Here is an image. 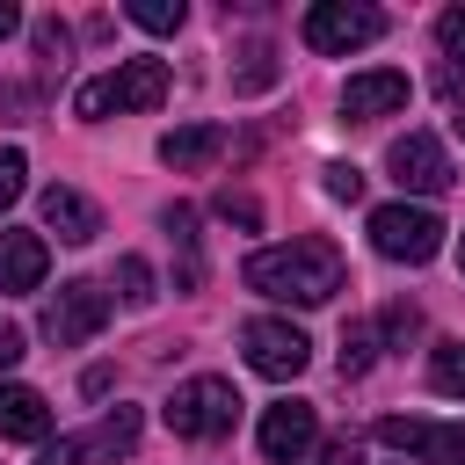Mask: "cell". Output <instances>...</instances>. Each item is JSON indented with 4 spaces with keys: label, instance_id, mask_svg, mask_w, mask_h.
<instances>
[{
    "label": "cell",
    "instance_id": "obj_15",
    "mask_svg": "<svg viewBox=\"0 0 465 465\" xmlns=\"http://www.w3.org/2000/svg\"><path fill=\"white\" fill-rule=\"evenodd\" d=\"M225 153V124H189V131H167L160 138V160L174 167V174H196V167H211Z\"/></svg>",
    "mask_w": 465,
    "mask_h": 465
},
{
    "label": "cell",
    "instance_id": "obj_7",
    "mask_svg": "<svg viewBox=\"0 0 465 465\" xmlns=\"http://www.w3.org/2000/svg\"><path fill=\"white\" fill-rule=\"evenodd\" d=\"M109 327V291L102 283H65L51 305H44V341H58V349H80L87 334H102Z\"/></svg>",
    "mask_w": 465,
    "mask_h": 465
},
{
    "label": "cell",
    "instance_id": "obj_1",
    "mask_svg": "<svg viewBox=\"0 0 465 465\" xmlns=\"http://www.w3.org/2000/svg\"><path fill=\"white\" fill-rule=\"evenodd\" d=\"M341 276H349V262H341V247L320 240V232H305V240H291V247L247 254V291L283 298V305H327V298L341 291Z\"/></svg>",
    "mask_w": 465,
    "mask_h": 465
},
{
    "label": "cell",
    "instance_id": "obj_16",
    "mask_svg": "<svg viewBox=\"0 0 465 465\" xmlns=\"http://www.w3.org/2000/svg\"><path fill=\"white\" fill-rule=\"evenodd\" d=\"M138 443V407H109L102 414V429L94 436H80V450H94V458H124Z\"/></svg>",
    "mask_w": 465,
    "mask_h": 465
},
{
    "label": "cell",
    "instance_id": "obj_11",
    "mask_svg": "<svg viewBox=\"0 0 465 465\" xmlns=\"http://www.w3.org/2000/svg\"><path fill=\"white\" fill-rule=\"evenodd\" d=\"M312 436H320V414H312L305 400H276V407L262 414V458H269V465H298V458L312 450Z\"/></svg>",
    "mask_w": 465,
    "mask_h": 465
},
{
    "label": "cell",
    "instance_id": "obj_26",
    "mask_svg": "<svg viewBox=\"0 0 465 465\" xmlns=\"http://www.w3.org/2000/svg\"><path fill=\"white\" fill-rule=\"evenodd\" d=\"M218 211H225V218H240V225H262V203H254V196H232V189H225V196H218Z\"/></svg>",
    "mask_w": 465,
    "mask_h": 465
},
{
    "label": "cell",
    "instance_id": "obj_12",
    "mask_svg": "<svg viewBox=\"0 0 465 465\" xmlns=\"http://www.w3.org/2000/svg\"><path fill=\"white\" fill-rule=\"evenodd\" d=\"M44 225H51V232H58L65 247H87V240L102 232V211H94V203H87L80 189L51 182V189H44Z\"/></svg>",
    "mask_w": 465,
    "mask_h": 465
},
{
    "label": "cell",
    "instance_id": "obj_6",
    "mask_svg": "<svg viewBox=\"0 0 465 465\" xmlns=\"http://www.w3.org/2000/svg\"><path fill=\"white\" fill-rule=\"evenodd\" d=\"M378 443L407 450L414 465H465V421H421V414H385Z\"/></svg>",
    "mask_w": 465,
    "mask_h": 465
},
{
    "label": "cell",
    "instance_id": "obj_19",
    "mask_svg": "<svg viewBox=\"0 0 465 465\" xmlns=\"http://www.w3.org/2000/svg\"><path fill=\"white\" fill-rule=\"evenodd\" d=\"M269 80H276V51H269V44H247V51H240V73H232V87H240V94H262Z\"/></svg>",
    "mask_w": 465,
    "mask_h": 465
},
{
    "label": "cell",
    "instance_id": "obj_30",
    "mask_svg": "<svg viewBox=\"0 0 465 465\" xmlns=\"http://www.w3.org/2000/svg\"><path fill=\"white\" fill-rule=\"evenodd\" d=\"M414 327H421V320H414V305H392V312H385V334H392V341H407Z\"/></svg>",
    "mask_w": 465,
    "mask_h": 465
},
{
    "label": "cell",
    "instance_id": "obj_21",
    "mask_svg": "<svg viewBox=\"0 0 465 465\" xmlns=\"http://www.w3.org/2000/svg\"><path fill=\"white\" fill-rule=\"evenodd\" d=\"M138 29H153V36H167V29H182V0H131L124 7Z\"/></svg>",
    "mask_w": 465,
    "mask_h": 465
},
{
    "label": "cell",
    "instance_id": "obj_13",
    "mask_svg": "<svg viewBox=\"0 0 465 465\" xmlns=\"http://www.w3.org/2000/svg\"><path fill=\"white\" fill-rule=\"evenodd\" d=\"M51 269L44 232H0V291H36Z\"/></svg>",
    "mask_w": 465,
    "mask_h": 465
},
{
    "label": "cell",
    "instance_id": "obj_5",
    "mask_svg": "<svg viewBox=\"0 0 465 465\" xmlns=\"http://www.w3.org/2000/svg\"><path fill=\"white\" fill-rule=\"evenodd\" d=\"M298 29H305V44H312L320 58H349V51H363V44L385 36V15L363 7V0H320V7H305Z\"/></svg>",
    "mask_w": 465,
    "mask_h": 465
},
{
    "label": "cell",
    "instance_id": "obj_8",
    "mask_svg": "<svg viewBox=\"0 0 465 465\" xmlns=\"http://www.w3.org/2000/svg\"><path fill=\"white\" fill-rule=\"evenodd\" d=\"M385 167H392V182H400V189H414V196H443V189L458 182L450 153H443V145H436L429 131H407V138H392Z\"/></svg>",
    "mask_w": 465,
    "mask_h": 465
},
{
    "label": "cell",
    "instance_id": "obj_25",
    "mask_svg": "<svg viewBox=\"0 0 465 465\" xmlns=\"http://www.w3.org/2000/svg\"><path fill=\"white\" fill-rule=\"evenodd\" d=\"M29 36H36V51H44V58H65V44H73V36H65V22H58V15H44V22H36V29H29Z\"/></svg>",
    "mask_w": 465,
    "mask_h": 465
},
{
    "label": "cell",
    "instance_id": "obj_24",
    "mask_svg": "<svg viewBox=\"0 0 465 465\" xmlns=\"http://www.w3.org/2000/svg\"><path fill=\"white\" fill-rule=\"evenodd\" d=\"M327 196H334V203H356V196H363V174H356L349 160H334V167H327Z\"/></svg>",
    "mask_w": 465,
    "mask_h": 465
},
{
    "label": "cell",
    "instance_id": "obj_23",
    "mask_svg": "<svg viewBox=\"0 0 465 465\" xmlns=\"http://www.w3.org/2000/svg\"><path fill=\"white\" fill-rule=\"evenodd\" d=\"M22 174H29V160H22V145H7V153H0V211L22 196Z\"/></svg>",
    "mask_w": 465,
    "mask_h": 465
},
{
    "label": "cell",
    "instance_id": "obj_4",
    "mask_svg": "<svg viewBox=\"0 0 465 465\" xmlns=\"http://www.w3.org/2000/svg\"><path fill=\"white\" fill-rule=\"evenodd\" d=\"M371 247H378L385 262L421 269V262L443 254V218H436L429 203H378V211H371Z\"/></svg>",
    "mask_w": 465,
    "mask_h": 465
},
{
    "label": "cell",
    "instance_id": "obj_28",
    "mask_svg": "<svg viewBox=\"0 0 465 465\" xmlns=\"http://www.w3.org/2000/svg\"><path fill=\"white\" fill-rule=\"evenodd\" d=\"M320 465H363V450H356V436H334V443L320 450Z\"/></svg>",
    "mask_w": 465,
    "mask_h": 465
},
{
    "label": "cell",
    "instance_id": "obj_32",
    "mask_svg": "<svg viewBox=\"0 0 465 465\" xmlns=\"http://www.w3.org/2000/svg\"><path fill=\"white\" fill-rule=\"evenodd\" d=\"M458 269H465V240H458Z\"/></svg>",
    "mask_w": 465,
    "mask_h": 465
},
{
    "label": "cell",
    "instance_id": "obj_31",
    "mask_svg": "<svg viewBox=\"0 0 465 465\" xmlns=\"http://www.w3.org/2000/svg\"><path fill=\"white\" fill-rule=\"evenodd\" d=\"M15 29H22V7H15V0H0V44H7Z\"/></svg>",
    "mask_w": 465,
    "mask_h": 465
},
{
    "label": "cell",
    "instance_id": "obj_10",
    "mask_svg": "<svg viewBox=\"0 0 465 465\" xmlns=\"http://www.w3.org/2000/svg\"><path fill=\"white\" fill-rule=\"evenodd\" d=\"M407 73H392V65H378V73H349V87H341V116L349 124H378V116H400L407 109Z\"/></svg>",
    "mask_w": 465,
    "mask_h": 465
},
{
    "label": "cell",
    "instance_id": "obj_9",
    "mask_svg": "<svg viewBox=\"0 0 465 465\" xmlns=\"http://www.w3.org/2000/svg\"><path fill=\"white\" fill-rule=\"evenodd\" d=\"M240 349H247V363H254L262 378H298V371L312 363V341H305L291 320H247V327H240Z\"/></svg>",
    "mask_w": 465,
    "mask_h": 465
},
{
    "label": "cell",
    "instance_id": "obj_22",
    "mask_svg": "<svg viewBox=\"0 0 465 465\" xmlns=\"http://www.w3.org/2000/svg\"><path fill=\"white\" fill-rule=\"evenodd\" d=\"M116 283H124V305H153V269H145V254H124V262H116Z\"/></svg>",
    "mask_w": 465,
    "mask_h": 465
},
{
    "label": "cell",
    "instance_id": "obj_3",
    "mask_svg": "<svg viewBox=\"0 0 465 465\" xmlns=\"http://www.w3.org/2000/svg\"><path fill=\"white\" fill-rule=\"evenodd\" d=\"M167 429L174 436H189V443H211V436H225L232 421H240V392H232V378H189V385H174L167 392Z\"/></svg>",
    "mask_w": 465,
    "mask_h": 465
},
{
    "label": "cell",
    "instance_id": "obj_17",
    "mask_svg": "<svg viewBox=\"0 0 465 465\" xmlns=\"http://www.w3.org/2000/svg\"><path fill=\"white\" fill-rule=\"evenodd\" d=\"M436 44H443V94H458L465 87V7H443L436 15Z\"/></svg>",
    "mask_w": 465,
    "mask_h": 465
},
{
    "label": "cell",
    "instance_id": "obj_20",
    "mask_svg": "<svg viewBox=\"0 0 465 465\" xmlns=\"http://www.w3.org/2000/svg\"><path fill=\"white\" fill-rule=\"evenodd\" d=\"M429 385H436V392H465V341H443V349L429 356Z\"/></svg>",
    "mask_w": 465,
    "mask_h": 465
},
{
    "label": "cell",
    "instance_id": "obj_27",
    "mask_svg": "<svg viewBox=\"0 0 465 465\" xmlns=\"http://www.w3.org/2000/svg\"><path fill=\"white\" fill-rule=\"evenodd\" d=\"M87 450H80V436H58V443H44V458L36 465H80Z\"/></svg>",
    "mask_w": 465,
    "mask_h": 465
},
{
    "label": "cell",
    "instance_id": "obj_33",
    "mask_svg": "<svg viewBox=\"0 0 465 465\" xmlns=\"http://www.w3.org/2000/svg\"><path fill=\"white\" fill-rule=\"evenodd\" d=\"M458 138H465V116H458Z\"/></svg>",
    "mask_w": 465,
    "mask_h": 465
},
{
    "label": "cell",
    "instance_id": "obj_18",
    "mask_svg": "<svg viewBox=\"0 0 465 465\" xmlns=\"http://www.w3.org/2000/svg\"><path fill=\"white\" fill-rule=\"evenodd\" d=\"M334 363H341V378H363V371L378 363V327H371V320H349V327H341V356H334Z\"/></svg>",
    "mask_w": 465,
    "mask_h": 465
},
{
    "label": "cell",
    "instance_id": "obj_29",
    "mask_svg": "<svg viewBox=\"0 0 465 465\" xmlns=\"http://www.w3.org/2000/svg\"><path fill=\"white\" fill-rule=\"evenodd\" d=\"M15 363H22V327L0 320V371H15Z\"/></svg>",
    "mask_w": 465,
    "mask_h": 465
},
{
    "label": "cell",
    "instance_id": "obj_2",
    "mask_svg": "<svg viewBox=\"0 0 465 465\" xmlns=\"http://www.w3.org/2000/svg\"><path fill=\"white\" fill-rule=\"evenodd\" d=\"M167 87H174L167 58H124L116 73L87 80V87L73 94V109H80L87 124H102L109 109H160V102H167Z\"/></svg>",
    "mask_w": 465,
    "mask_h": 465
},
{
    "label": "cell",
    "instance_id": "obj_14",
    "mask_svg": "<svg viewBox=\"0 0 465 465\" xmlns=\"http://www.w3.org/2000/svg\"><path fill=\"white\" fill-rule=\"evenodd\" d=\"M0 436H7V443H44V436H51V407H44V392H29V385H0Z\"/></svg>",
    "mask_w": 465,
    "mask_h": 465
}]
</instances>
